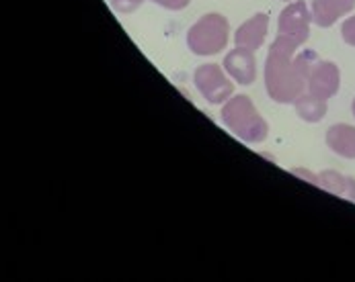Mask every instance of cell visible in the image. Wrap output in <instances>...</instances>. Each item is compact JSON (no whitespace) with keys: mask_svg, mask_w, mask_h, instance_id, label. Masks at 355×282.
I'll list each match as a JSON object with an SVG mask.
<instances>
[{"mask_svg":"<svg viewBox=\"0 0 355 282\" xmlns=\"http://www.w3.org/2000/svg\"><path fill=\"white\" fill-rule=\"evenodd\" d=\"M300 47V41L286 35H277L269 47L263 72L265 91L279 104H294L306 93L310 68L318 59L312 51L298 53Z\"/></svg>","mask_w":355,"mask_h":282,"instance_id":"1","label":"cell"},{"mask_svg":"<svg viewBox=\"0 0 355 282\" xmlns=\"http://www.w3.org/2000/svg\"><path fill=\"white\" fill-rule=\"evenodd\" d=\"M224 125L245 143H261L269 135L267 121L259 115L254 102L247 94L230 96L222 106Z\"/></svg>","mask_w":355,"mask_h":282,"instance_id":"2","label":"cell"},{"mask_svg":"<svg viewBox=\"0 0 355 282\" xmlns=\"http://www.w3.org/2000/svg\"><path fill=\"white\" fill-rule=\"evenodd\" d=\"M230 37V23L220 12H207L200 17L189 33H187V47L202 57L218 55L224 47L228 46Z\"/></svg>","mask_w":355,"mask_h":282,"instance_id":"3","label":"cell"},{"mask_svg":"<svg viewBox=\"0 0 355 282\" xmlns=\"http://www.w3.org/2000/svg\"><path fill=\"white\" fill-rule=\"evenodd\" d=\"M193 84L209 104H224L234 96V80L218 64L200 66L193 74Z\"/></svg>","mask_w":355,"mask_h":282,"instance_id":"4","label":"cell"},{"mask_svg":"<svg viewBox=\"0 0 355 282\" xmlns=\"http://www.w3.org/2000/svg\"><path fill=\"white\" fill-rule=\"evenodd\" d=\"M312 10L308 8L304 0H292L286 4V8L279 12L277 19V35L292 37L304 46L310 37V25H312Z\"/></svg>","mask_w":355,"mask_h":282,"instance_id":"5","label":"cell"},{"mask_svg":"<svg viewBox=\"0 0 355 282\" xmlns=\"http://www.w3.org/2000/svg\"><path fill=\"white\" fill-rule=\"evenodd\" d=\"M341 88V70L337 64L327 59H316L308 74V86L306 93L314 94L318 98H333Z\"/></svg>","mask_w":355,"mask_h":282,"instance_id":"6","label":"cell"},{"mask_svg":"<svg viewBox=\"0 0 355 282\" xmlns=\"http://www.w3.org/2000/svg\"><path fill=\"white\" fill-rule=\"evenodd\" d=\"M222 68L241 86H249L257 80V57L253 49L239 46L230 49L222 62Z\"/></svg>","mask_w":355,"mask_h":282,"instance_id":"7","label":"cell"},{"mask_svg":"<svg viewBox=\"0 0 355 282\" xmlns=\"http://www.w3.org/2000/svg\"><path fill=\"white\" fill-rule=\"evenodd\" d=\"M267 29H269V15L267 12H257L251 19H247L234 33V44L247 49H261L267 39Z\"/></svg>","mask_w":355,"mask_h":282,"instance_id":"8","label":"cell"},{"mask_svg":"<svg viewBox=\"0 0 355 282\" xmlns=\"http://www.w3.org/2000/svg\"><path fill=\"white\" fill-rule=\"evenodd\" d=\"M355 8V0H314L312 2V21L320 29H329L339 19L347 17Z\"/></svg>","mask_w":355,"mask_h":282,"instance_id":"9","label":"cell"},{"mask_svg":"<svg viewBox=\"0 0 355 282\" xmlns=\"http://www.w3.org/2000/svg\"><path fill=\"white\" fill-rule=\"evenodd\" d=\"M327 145L331 151H335L341 158L355 160V127L347 123H337L333 127H329L327 135Z\"/></svg>","mask_w":355,"mask_h":282,"instance_id":"10","label":"cell"},{"mask_svg":"<svg viewBox=\"0 0 355 282\" xmlns=\"http://www.w3.org/2000/svg\"><path fill=\"white\" fill-rule=\"evenodd\" d=\"M318 178H320V188H324L327 192L343 196L347 200H355V178L343 176L337 170H322Z\"/></svg>","mask_w":355,"mask_h":282,"instance_id":"11","label":"cell"},{"mask_svg":"<svg viewBox=\"0 0 355 282\" xmlns=\"http://www.w3.org/2000/svg\"><path fill=\"white\" fill-rule=\"evenodd\" d=\"M294 109H296V115L306 123H320L327 117V111H329L324 98H318V96L310 93L298 96L296 102H294Z\"/></svg>","mask_w":355,"mask_h":282,"instance_id":"12","label":"cell"},{"mask_svg":"<svg viewBox=\"0 0 355 282\" xmlns=\"http://www.w3.org/2000/svg\"><path fill=\"white\" fill-rule=\"evenodd\" d=\"M109 2H111V8L119 15H130L144 4V0H109Z\"/></svg>","mask_w":355,"mask_h":282,"instance_id":"13","label":"cell"},{"mask_svg":"<svg viewBox=\"0 0 355 282\" xmlns=\"http://www.w3.org/2000/svg\"><path fill=\"white\" fill-rule=\"evenodd\" d=\"M341 37L347 46L355 47V15L347 17L341 25Z\"/></svg>","mask_w":355,"mask_h":282,"instance_id":"14","label":"cell"},{"mask_svg":"<svg viewBox=\"0 0 355 282\" xmlns=\"http://www.w3.org/2000/svg\"><path fill=\"white\" fill-rule=\"evenodd\" d=\"M150 2L162 6V8H166V10H183V8L189 6L191 0H150Z\"/></svg>","mask_w":355,"mask_h":282,"instance_id":"15","label":"cell"},{"mask_svg":"<svg viewBox=\"0 0 355 282\" xmlns=\"http://www.w3.org/2000/svg\"><path fill=\"white\" fill-rule=\"evenodd\" d=\"M292 174L294 176H298V178H304L308 180L310 185H314V187H320V178H318V174H312L310 170H306V168H292Z\"/></svg>","mask_w":355,"mask_h":282,"instance_id":"16","label":"cell"},{"mask_svg":"<svg viewBox=\"0 0 355 282\" xmlns=\"http://www.w3.org/2000/svg\"><path fill=\"white\" fill-rule=\"evenodd\" d=\"M352 111H354V117H355V98H354V102H352Z\"/></svg>","mask_w":355,"mask_h":282,"instance_id":"17","label":"cell"},{"mask_svg":"<svg viewBox=\"0 0 355 282\" xmlns=\"http://www.w3.org/2000/svg\"><path fill=\"white\" fill-rule=\"evenodd\" d=\"M282 2H292V0H282Z\"/></svg>","mask_w":355,"mask_h":282,"instance_id":"18","label":"cell"}]
</instances>
